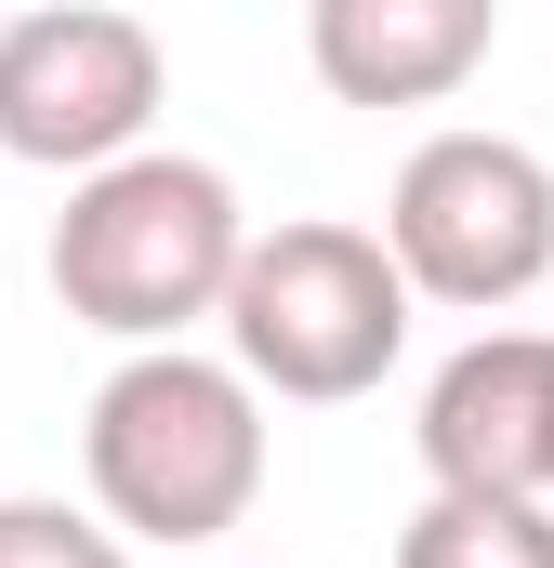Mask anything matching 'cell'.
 Masks as SVG:
<instances>
[{
    "label": "cell",
    "mask_w": 554,
    "mask_h": 568,
    "mask_svg": "<svg viewBox=\"0 0 554 568\" xmlns=\"http://www.w3.org/2000/svg\"><path fill=\"white\" fill-rule=\"evenodd\" d=\"M252 212H238V185L212 172V159H185V145H145L120 172H93V185H66V212H53V304L80 317V331H106V344H185L198 317H225L238 304V265H252Z\"/></svg>",
    "instance_id": "6da1fadb"
},
{
    "label": "cell",
    "mask_w": 554,
    "mask_h": 568,
    "mask_svg": "<svg viewBox=\"0 0 554 568\" xmlns=\"http://www.w3.org/2000/svg\"><path fill=\"white\" fill-rule=\"evenodd\" d=\"M80 476L120 542H225L265 503V397L238 357L158 344L120 357L80 410Z\"/></svg>",
    "instance_id": "7a4b0ae2"
},
{
    "label": "cell",
    "mask_w": 554,
    "mask_h": 568,
    "mask_svg": "<svg viewBox=\"0 0 554 568\" xmlns=\"http://www.w3.org/2000/svg\"><path fill=\"white\" fill-rule=\"evenodd\" d=\"M410 304L397 252L370 225H265L252 265H238V304H225V357L252 371V397H290V410H343L370 397L397 357H410Z\"/></svg>",
    "instance_id": "3957f363"
},
{
    "label": "cell",
    "mask_w": 554,
    "mask_h": 568,
    "mask_svg": "<svg viewBox=\"0 0 554 568\" xmlns=\"http://www.w3.org/2000/svg\"><path fill=\"white\" fill-rule=\"evenodd\" d=\"M383 252L449 317L529 304L554 278V159L515 133H422L383 185Z\"/></svg>",
    "instance_id": "277c9868"
},
{
    "label": "cell",
    "mask_w": 554,
    "mask_h": 568,
    "mask_svg": "<svg viewBox=\"0 0 554 568\" xmlns=\"http://www.w3.org/2000/svg\"><path fill=\"white\" fill-rule=\"evenodd\" d=\"M158 93H172V53H158V27L120 13V0L0 13V159L93 185V172L145 159Z\"/></svg>",
    "instance_id": "5b68a950"
},
{
    "label": "cell",
    "mask_w": 554,
    "mask_h": 568,
    "mask_svg": "<svg viewBox=\"0 0 554 568\" xmlns=\"http://www.w3.org/2000/svg\"><path fill=\"white\" fill-rule=\"evenodd\" d=\"M422 476L462 503H554V331H475L422 384Z\"/></svg>",
    "instance_id": "8992f818"
},
{
    "label": "cell",
    "mask_w": 554,
    "mask_h": 568,
    "mask_svg": "<svg viewBox=\"0 0 554 568\" xmlns=\"http://www.w3.org/2000/svg\"><path fill=\"white\" fill-rule=\"evenodd\" d=\"M502 40V0H317L304 67L343 106H449Z\"/></svg>",
    "instance_id": "52a82bcc"
},
{
    "label": "cell",
    "mask_w": 554,
    "mask_h": 568,
    "mask_svg": "<svg viewBox=\"0 0 554 568\" xmlns=\"http://www.w3.org/2000/svg\"><path fill=\"white\" fill-rule=\"evenodd\" d=\"M397 568H554V503H462V489H422V516L397 529Z\"/></svg>",
    "instance_id": "ba28073f"
},
{
    "label": "cell",
    "mask_w": 554,
    "mask_h": 568,
    "mask_svg": "<svg viewBox=\"0 0 554 568\" xmlns=\"http://www.w3.org/2000/svg\"><path fill=\"white\" fill-rule=\"evenodd\" d=\"M0 568H133V542H120L106 516L53 503V489H13V503H0Z\"/></svg>",
    "instance_id": "9c48e42d"
}]
</instances>
